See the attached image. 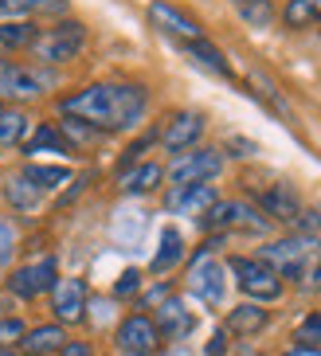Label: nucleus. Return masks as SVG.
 Listing matches in <instances>:
<instances>
[{
    "label": "nucleus",
    "mask_w": 321,
    "mask_h": 356,
    "mask_svg": "<svg viewBox=\"0 0 321 356\" xmlns=\"http://www.w3.org/2000/svg\"><path fill=\"white\" fill-rule=\"evenodd\" d=\"M59 110L75 122H86L91 129H125L146 114V90L122 83H94L79 95H67Z\"/></svg>",
    "instance_id": "1"
},
{
    "label": "nucleus",
    "mask_w": 321,
    "mask_h": 356,
    "mask_svg": "<svg viewBox=\"0 0 321 356\" xmlns=\"http://www.w3.org/2000/svg\"><path fill=\"white\" fill-rule=\"evenodd\" d=\"M318 247H321L318 235H290V239L267 243L259 259L267 262L270 270H279V278H294V282H306L310 266L321 259Z\"/></svg>",
    "instance_id": "2"
},
{
    "label": "nucleus",
    "mask_w": 321,
    "mask_h": 356,
    "mask_svg": "<svg viewBox=\"0 0 321 356\" xmlns=\"http://www.w3.org/2000/svg\"><path fill=\"white\" fill-rule=\"evenodd\" d=\"M83 43H86L83 24L63 20V24H55V28H47L43 35H36L31 51H36V59H43V63H71V59H79Z\"/></svg>",
    "instance_id": "3"
},
{
    "label": "nucleus",
    "mask_w": 321,
    "mask_h": 356,
    "mask_svg": "<svg viewBox=\"0 0 321 356\" xmlns=\"http://www.w3.org/2000/svg\"><path fill=\"white\" fill-rule=\"evenodd\" d=\"M239 290L247 293L251 302H279L282 298V278L279 270H270L263 259H231Z\"/></svg>",
    "instance_id": "4"
},
{
    "label": "nucleus",
    "mask_w": 321,
    "mask_h": 356,
    "mask_svg": "<svg viewBox=\"0 0 321 356\" xmlns=\"http://www.w3.org/2000/svg\"><path fill=\"white\" fill-rule=\"evenodd\" d=\"M212 247H216V243L200 247V254L192 259V266H188V290L196 293L204 305H219V302H224V293H228V282H224V266L216 262Z\"/></svg>",
    "instance_id": "5"
},
{
    "label": "nucleus",
    "mask_w": 321,
    "mask_h": 356,
    "mask_svg": "<svg viewBox=\"0 0 321 356\" xmlns=\"http://www.w3.org/2000/svg\"><path fill=\"white\" fill-rule=\"evenodd\" d=\"M55 79L43 67H24L12 59H0V95L4 98H36L43 90H52Z\"/></svg>",
    "instance_id": "6"
},
{
    "label": "nucleus",
    "mask_w": 321,
    "mask_h": 356,
    "mask_svg": "<svg viewBox=\"0 0 321 356\" xmlns=\"http://www.w3.org/2000/svg\"><path fill=\"white\" fill-rule=\"evenodd\" d=\"M224 168V157L216 149H192V153H180L169 168V180L173 184H208V180L219 177Z\"/></svg>",
    "instance_id": "7"
},
{
    "label": "nucleus",
    "mask_w": 321,
    "mask_h": 356,
    "mask_svg": "<svg viewBox=\"0 0 321 356\" xmlns=\"http://www.w3.org/2000/svg\"><path fill=\"white\" fill-rule=\"evenodd\" d=\"M200 223H204V227H216V231H228V227L267 231V216H259V211L251 208V204H243V200H219L208 216H200Z\"/></svg>",
    "instance_id": "8"
},
{
    "label": "nucleus",
    "mask_w": 321,
    "mask_h": 356,
    "mask_svg": "<svg viewBox=\"0 0 321 356\" xmlns=\"http://www.w3.org/2000/svg\"><path fill=\"white\" fill-rule=\"evenodd\" d=\"M55 274H59V262L47 254V259L31 262V266H20V270L8 278V290L16 293V298H40V293L55 290V282H59Z\"/></svg>",
    "instance_id": "9"
},
{
    "label": "nucleus",
    "mask_w": 321,
    "mask_h": 356,
    "mask_svg": "<svg viewBox=\"0 0 321 356\" xmlns=\"http://www.w3.org/2000/svg\"><path fill=\"white\" fill-rule=\"evenodd\" d=\"M219 204L212 184H173V192L165 196V208L173 216H208Z\"/></svg>",
    "instance_id": "10"
},
{
    "label": "nucleus",
    "mask_w": 321,
    "mask_h": 356,
    "mask_svg": "<svg viewBox=\"0 0 321 356\" xmlns=\"http://www.w3.org/2000/svg\"><path fill=\"white\" fill-rule=\"evenodd\" d=\"M157 341H161V333H157L153 317H146V314H130L122 325H118V333H114V345L122 348V353H146V356H153Z\"/></svg>",
    "instance_id": "11"
},
{
    "label": "nucleus",
    "mask_w": 321,
    "mask_h": 356,
    "mask_svg": "<svg viewBox=\"0 0 321 356\" xmlns=\"http://www.w3.org/2000/svg\"><path fill=\"white\" fill-rule=\"evenodd\" d=\"M52 309H55V317H59L63 325L83 321V314H86V282L83 278H63V282H55Z\"/></svg>",
    "instance_id": "12"
},
{
    "label": "nucleus",
    "mask_w": 321,
    "mask_h": 356,
    "mask_svg": "<svg viewBox=\"0 0 321 356\" xmlns=\"http://www.w3.org/2000/svg\"><path fill=\"white\" fill-rule=\"evenodd\" d=\"M149 20H153V28H161L165 35H173V40H200V24L192 20V16H185L180 8H173V4H165V0H153L149 4Z\"/></svg>",
    "instance_id": "13"
},
{
    "label": "nucleus",
    "mask_w": 321,
    "mask_h": 356,
    "mask_svg": "<svg viewBox=\"0 0 321 356\" xmlns=\"http://www.w3.org/2000/svg\"><path fill=\"white\" fill-rule=\"evenodd\" d=\"M200 134H204V118L196 114V110H185V114H176L173 122L165 126V134H161V141H165L169 153H185L188 145H196Z\"/></svg>",
    "instance_id": "14"
},
{
    "label": "nucleus",
    "mask_w": 321,
    "mask_h": 356,
    "mask_svg": "<svg viewBox=\"0 0 321 356\" xmlns=\"http://www.w3.org/2000/svg\"><path fill=\"white\" fill-rule=\"evenodd\" d=\"M153 325H157V333L169 337V341H185V337L192 333V325H196V321H192V314H188L185 305L176 302V298H169V302L157 305Z\"/></svg>",
    "instance_id": "15"
},
{
    "label": "nucleus",
    "mask_w": 321,
    "mask_h": 356,
    "mask_svg": "<svg viewBox=\"0 0 321 356\" xmlns=\"http://www.w3.org/2000/svg\"><path fill=\"white\" fill-rule=\"evenodd\" d=\"M263 211L274 216V220H282V223H298L302 200H298V192H294L290 184H274V188L263 192Z\"/></svg>",
    "instance_id": "16"
},
{
    "label": "nucleus",
    "mask_w": 321,
    "mask_h": 356,
    "mask_svg": "<svg viewBox=\"0 0 321 356\" xmlns=\"http://www.w3.org/2000/svg\"><path fill=\"white\" fill-rule=\"evenodd\" d=\"M24 353L28 356H52V353H59L63 345H67V337H63V325L55 321V325H36V329H28L24 333Z\"/></svg>",
    "instance_id": "17"
},
{
    "label": "nucleus",
    "mask_w": 321,
    "mask_h": 356,
    "mask_svg": "<svg viewBox=\"0 0 321 356\" xmlns=\"http://www.w3.org/2000/svg\"><path fill=\"white\" fill-rule=\"evenodd\" d=\"M267 309H263L259 302H243V305H235L231 309V317H228V329L231 333H239V337H255V333H263L267 329Z\"/></svg>",
    "instance_id": "18"
},
{
    "label": "nucleus",
    "mask_w": 321,
    "mask_h": 356,
    "mask_svg": "<svg viewBox=\"0 0 321 356\" xmlns=\"http://www.w3.org/2000/svg\"><path fill=\"white\" fill-rule=\"evenodd\" d=\"M161 177H165V168L161 165H153V161H146V165H137V168H130V172H122V192L125 196H141V192H153L157 184H161Z\"/></svg>",
    "instance_id": "19"
},
{
    "label": "nucleus",
    "mask_w": 321,
    "mask_h": 356,
    "mask_svg": "<svg viewBox=\"0 0 321 356\" xmlns=\"http://www.w3.org/2000/svg\"><path fill=\"white\" fill-rule=\"evenodd\" d=\"M180 259H185V239H180V231H176V227H165V231H161V247H157L153 262H149V270L165 274V270H173Z\"/></svg>",
    "instance_id": "20"
},
{
    "label": "nucleus",
    "mask_w": 321,
    "mask_h": 356,
    "mask_svg": "<svg viewBox=\"0 0 321 356\" xmlns=\"http://www.w3.org/2000/svg\"><path fill=\"white\" fill-rule=\"evenodd\" d=\"M36 43V24L31 20H4L0 24V51H20Z\"/></svg>",
    "instance_id": "21"
},
{
    "label": "nucleus",
    "mask_w": 321,
    "mask_h": 356,
    "mask_svg": "<svg viewBox=\"0 0 321 356\" xmlns=\"http://www.w3.org/2000/svg\"><path fill=\"white\" fill-rule=\"evenodd\" d=\"M24 180H28L31 188L47 192V188H59V184H67V180H71V172H67L63 165H31V168H24Z\"/></svg>",
    "instance_id": "22"
},
{
    "label": "nucleus",
    "mask_w": 321,
    "mask_h": 356,
    "mask_svg": "<svg viewBox=\"0 0 321 356\" xmlns=\"http://www.w3.org/2000/svg\"><path fill=\"white\" fill-rule=\"evenodd\" d=\"M67 0H0V16L16 20V16H31V12H63Z\"/></svg>",
    "instance_id": "23"
},
{
    "label": "nucleus",
    "mask_w": 321,
    "mask_h": 356,
    "mask_svg": "<svg viewBox=\"0 0 321 356\" xmlns=\"http://www.w3.org/2000/svg\"><path fill=\"white\" fill-rule=\"evenodd\" d=\"M31 129V118L20 110H0V145H20Z\"/></svg>",
    "instance_id": "24"
},
{
    "label": "nucleus",
    "mask_w": 321,
    "mask_h": 356,
    "mask_svg": "<svg viewBox=\"0 0 321 356\" xmlns=\"http://www.w3.org/2000/svg\"><path fill=\"white\" fill-rule=\"evenodd\" d=\"M185 47H188V55H192V59H196L200 67H208V71L224 74V79H228V74H231L228 59H224V55H219V51H216V47H212V43H208V40H192V43H185Z\"/></svg>",
    "instance_id": "25"
},
{
    "label": "nucleus",
    "mask_w": 321,
    "mask_h": 356,
    "mask_svg": "<svg viewBox=\"0 0 321 356\" xmlns=\"http://www.w3.org/2000/svg\"><path fill=\"white\" fill-rule=\"evenodd\" d=\"M282 20L290 28H310V24L321 20V0H290L286 12H282Z\"/></svg>",
    "instance_id": "26"
},
{
    "label": "nucleus",
    "mask_w": 321,
    "mask_h": 356,
    "mask_svg": "<svg viewBox=\"0 0 321 356\" xmlns=\"http://www.w3.org/2000/svg\"><path fill=\"white\" fill-rule=\"evenodd\" d=\"M24 153H71V145L63 141L59 129L40 126V129H36V137H31L28 145H24Z\"/></svg>",
    "instance_id": "27"
},
{
    "label": "nucleus",
    "mask_w": 321,
    "mask_h": 356,
    "mask_svg": "<svg viewBox=\"0 0 321 356\" xmlns=\"http://www.w3.org/2000/svg\"><path fill=\"white\" fill-rule=\"evenodd\" d=\"M4 200H8V204H16L20 211H31V208H36V200H40V188H31L24 177H16V180H8Z\"/></svg>",
    "instance_id": "28"
},
{
    "label": "nucleus",
    "mask_w": 321,
    "mask_h": 356,
    "mask_svg": "<svg viewBox=\"0 0 321 356\" xmlns=\"http://www.w3.org/2000/svg\"><path fill=\"white\" fill-rule=\"evenodd\" d=\"M239 16L255 28H267L274 20V8H270V0H239Z\"/></svg>",
    "instance_id": "29"
},
{
    "label": "nucleus",
    "mask_w": 321,
    "mask_h": 356,
    "mask_svg": "<svg viewBox=\"0 0 321 356\" xmlns=\"http://www.w3.org/2000/svg\"><path fill=\"white\" fill-rule=\"evenodd\" d=\"M294 341L306 348H321V314H310V317H302L298 325V333H294Z\"/></svg>",
    "instance_id": "30"
},
{
    "label": "nucleus",
    "mask_w": 321,
    "mask_h": 356,
    "mask_svg": "<svg viewBox=\"0 0 321 356\" xmlns=\"http://www.w3.org/2000/svg\"><path fill=\"white\" fill-rule=\"evenodd\" d=\"M24 333H28V325H24L20 317H0V348L20 345Z\"/></svg>",
    "instance_id": "31"
},
{
    "label": "nucleus",
    "mask_w": 321,
    "mask_h": 356,
    "mask_svg": "<svg viewBox=\"0 0 321 356\" xmlns=\"http://www.w3.org/2000/svg\"><path fill=\"white\" fill-rule=\"evenodd\" d=\"M59 134H63V141H67V145H75V141L83 145V141H91V137H94V129L86 126V122H75V118H67V122L59 126Z\"/></svg>",
    "instance_id": "32"
},
{
    "label": "nucleus",
    "mask_w": 321,
    "mask_h": 356,
    "mask_svg": "<svg viewBox=\"0 0 321 356\" xmlns=\"http://www.w3.org/2000/svg\"><path fill=\"white\" fill-rule=\"evenodd\" d=\"M12 251H16V231H12L8 223L0 220V266L12 259Z\"/></svg>",
    "instance_id": "33"
},
{
    "label": "nucleus",
    "mask_w": 321,
    "mask_h": 356,
    "mask_svg": "<svg viewBox=\"0 0 321 356\" xmlns=\"http://www.w3.org/2000/svg\"><path fill=\"white\" fill-rule=\"evenodd\" d=\"M137 286H141V274H137V270H125L122 278L114 282V293H118V298H130V293H137Z\"/></svg>",
    "instance_id": "34"
},
{
    "label": "nucleus",
    "mask_w": 321,
    "mask_h": 356,
    "mask_svg": "<svg viewBox=\"0 0 321 356\" xmlns=\"http://www.w3.org/2000/svg\"><path fill=\"white\" fill-rule=\"evenodd\" d=\"M224 353H228V329H216L204 348V356H224Z\"/></svg>",
    "instance_id": "35"
},
{
    "label": "nucleus",
    "mask_w": 321,
    "mask_h": 356,
    "mask_svg": "<svg viewBox=\"0 0 321 356\" xmlns=\"http://www.w3.org/2000/svg\"><path fill=\"white\" fill-rule=\"evenodd\" d=\"M228 149H231V157H251L255 153V141H247V137H228Z\"/></svg>",
    "instance_id": "36"
},
{
    "label": "nucleus",
    "mask_w": 321,
    "mask_h": 356,
    "mask_svg": "<svg viewBox=\"0 0 321 356\" xmlns=\"http://www.w3.org/2000/svg\"><path fill=\"white\" fill-rule=\"evenodd\" d=\"M161 302H169V286H157V290L141 293V305H161Z\"/></svg>",
    "instance_id": "37"
},
{
    "label": "nucleus",
    "mask_w": 321,
    "mask_h": 356,
    "mask_svg": "<svg viewBox=\"0 0 321 356\" xmlns=\"http://www.w3.org/2000/svg\"><path fill=\"white\" fill-rule=\"evenodd\" d=\"M59 353H63V356H94V353H91V345H83V341H67V345H63Z\"/></svg>",
    "instance_id": "38"
},
{
    "label": "nucleus",
    "mask_w": 321,
    "mask_h": 356,
    "mask_svg": "<svg viewBox=\"0 0 321 356\" xmlns=\"http://www.w3.org/2000/svg\"><path fill=\"white\" fill-rule=\"evenodd\" d=\"M298 223L306 227V235H313L321 227V211H306V216H298Z\"/></svg>",
    "instance_id": "39"
},
{
    "label": "nucleus",
    "mask_w": 321,
    "mask_h": 356,
    "mask_svg": "<svg viewBox=\"0 0 321 356\" xmlns=\"http://www.w3.org/2000/svg\"><path fill=\"white\" fill-rule=\"evenodd\" d=\"M286 356H321V348H306V345H298V348H290Z\"/></svg>",
    "instance_id": "40"
},
{
    "label": "nucleus",
    "mask_w": 321,
    "mask_h": 356,
    "mask_svg": "<svg viewBox=\"0 0 321 356\" xmlns=\"http://www.w3.org/2000/svg\"><path fill=\"white\" fill-rule=\"evenodd\" d=\"M0 356H16V348H0Z\"/></svg>",
    "instance_id": "41"
},
{
    "label": "nucleus",
    "mask_w": 321,
    "mask_h": 356,
    "mask_svg": "<svg viewBox=\"0 0 321 356\" xmlns=\"http://www.w3.org/2000/svg\"><path fill=\"white\" fill-rule=\"evenodd\" d=\"M122 356H146V353H122Z\"/></svg>",
    "instance_id": "42"
}]
</instances>
